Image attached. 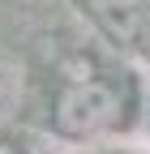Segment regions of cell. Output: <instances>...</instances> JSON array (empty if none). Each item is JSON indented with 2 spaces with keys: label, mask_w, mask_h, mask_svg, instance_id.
Wrapping results in <instances>:
<instances>
[{
  "label": "cell",
  "mask_w": 150,
  "mask_h": 154,
  "mask_svg": "<svg viewBox=\"0 0 150 154\" xmlns=\"http://www.w3.org/2000/svg\"><path fill=\"white\" fill-rule=\"evenodd\" d=\"M86 13L99 22L107 38L124 47H146L150 43V9L146 0H86Z\"/></svg>",
  "instance_id": "obj_2"
},
{
  "label": "cell",
  "mask_w": 150,
  "mask_h": 154,
  "mask_svg": "<svg viewBox=\"0 0 150 154\" xmlns=\"http://www.w3.org/2000/svg\"><path fill=\"white\" fill-rule=\"evenodd\" d=\"M22 99H26V64L17 51L0 47V128L22 111Z\"/></svg>",
  "instance_id": "obj_3"
},
{
  "label": "cell",
  "mask_w": 150,
  "mask_h": 154,
  "mask_svg": "<svg viewBox=\"0 0 150 154\" xmlns=\"http://www.w3.org/2000/svg\"><path fill=\"white\" fill-rule=\"evenodd\" d=\"M124 120V94L103 77L69 82L52 103V124L64 137H99Z\"/></svg>",
  "instance_id": "obj_1"
},
{
  "label": "cell",
  "mask_w": 150,
  "mask_h": 154,
  "mask_svg": "<svg viewBox=\"0 0 150 154\" xmlns=\"http://www.w3.org/2000/svg\"><path fill=\"white\" fill-rule=\"evenodd\" d=\"M0 154H17V150H13V146H9V141H0Z\"/></svg>",
  "instance_id": "obj_4"
}]
</instances>
